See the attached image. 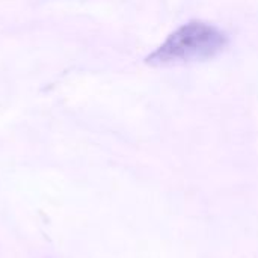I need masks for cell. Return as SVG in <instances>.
Wrapping results in <instances>:
<instances>
[{
	"label": "cell",
	"instance_id": "6da1fadb",
	"mask_svg": "<svg viewBox=\"0 0 258 258\" xmlns=\"http://www.w3.org/2000/svg\"><path fill=\"white\" fill-rule=\"evenodd\" d=\"M228 45V36L219 27L204 21H189L172 32L148 57V63L168 65L194 62L216 56Z\"/></svg>",
	"mask_w": 258,
	"mask_h": 258
}]
</instances>
